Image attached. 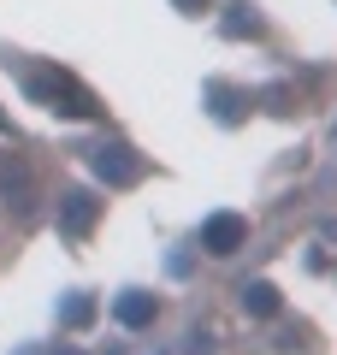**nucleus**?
Segmentation results:
<instances>
[{
	"label": "nucleus",
	"mask_w": 337,
	"mask_h": 355,
	"mask_svg": "<svg viewBox=\"0 0 337 355\" xmlns=\"http://www.w3.org/2000/svg\"><path fill=\"white\" fill-rule=\"evenodd\" d=\"M89 166H95L101 184H112V190H125V184H137L142 178V160L125 148V142H101L95 154H89Z\"/></svg>",
	"instance_id": "f03ea898"
},
{
	"label": "nucleus",
	"mask_w": 337,
	"mask_h": 355,
	"mask_svg": "<svg viewBox=\"0 0 337 355\" xmlns=\"http://www.w3.org/2000/svg\"><path fill=\"white\" fill-rule=\"evenodd\" d=\"M30 101H42L48 113H65V119H95V95H89L83 83H77L71 71H30Z\"/></svg>",
	"instance_id": "f257e3e1"
},
{
	"label": "nucleus",
	"mask_w": 337,
	"mask_h": 355,
	"mask_svg": "<svg viewBox=\"0 0 337 355\" xmlns=\"http://www.w3.org/2000/svg\"><path fill=\"white\" fill-rule=\"evenodd\" d=\"M112 314H119V326L137 331V326H148V320H154V296L148 291H125L119 302H112Z\"/></svg>",
	"instance_id": "39448f33"
},
{
	"label": "nucleus",
	"mask_w": 337,
	"mask_h": 355,
	"mask_svg": "<svg viewBox=\"0 0 337 355\" xmlns=\"http://www.w3.org/2000/svg\"><path fill=\"white\" fill-rule=\"evenodd\" d=\"M89 320H95V302H89L83 291H77V296H65V302H60V326H89Z\"/></svg>",
	"instance_id": "0eeeda50"
},
{
	"label": "nucleus",
	"mask_w": 337,
	"mask_h": 355,
	"mask_svg": "<svg viewBox=\"0 0 337 355\" xmlns=\"http://www.w3.org/2000/svg\"><path fill=\"white\" fill-rule=\"evenodd\" d=\"M254 30H261L254 6H231V18H225V36H254Z\"/></svg>",
	"instance_id": "6e6552de"
},
{
	"label": "nucleus",
	"mask_w": 337,
	"mask_h": 355,
	"mask_svg": "<svg viewBox=\"0 0 337 355\" xmlns=\"http://www.w3.org/2000/svg\"><path fill=\"white\" fill-rule=\"evenodd\" d=\"M237 302H243V314H254V320H266V314H278V291L266 279H254V284H243L237 291Z\"/></svg>",
	"instance_id": "423d86ee"
},
{
	"label": "nucleus",
	"mask_w": 337,
	"mask_h": 355,
	"mask_svg": "<svg viewBox=\"0 0 337 355\" xmlns=\"http://www.w3.org/2000/svg\"><path fill=\"white\" fill-rule=\"evenodd\" d=\"M95 214H101V202H95V196L71 190V196L60 202V231H65V237H83V231L95 225Z\"/></svg>",
	"instance_id": "20e7f679"
},
{
	"label": "nucleus",
	"mask_w": 337,
	"mask_h": 355,
	"mask_svg": "<svg viewBox=\"0 0 337 355\" xmlns=\"http://www.w3.org/2000/svg\"><path fill=\"white\" fill-rule=\"evenodd\" d=\"M172 6H184V12H201V6H213V0H172Z\"/></svg>",
	"instance_id": "9d476101"
},
{
	"label": "nucleus",
	"mask_w": 337,
	"mask_h": 355,
	"mask_svg": "<svg viewBox=\"0 0 337 355\" xmlns=\"http://www.w3.org/2000/svg\"><path fill=\"white\" fill-rule=\"evenodd\" d=\"M207 95H213V113H219L225 125H231V119H243V95H231V89H219V83H213Z\"/></svg>",
	"instance_id": "1a4fd4ad"
},
{
	"label": "nucleus",
	"mask_w": 337,
	"mask_h": 355,
	"mask_svg": "<svg viewBox=\"0 0 337 355\" xmlns=\"http://www.w3.org/2000/svg\"><path fill=\"white\" fill-rule=\"evenodd\" d=\"M243 243H249V219L243 214H213L207 225H201V249L207 254H237Z\"/></svg>",
	"instance_id": "7ed1b4c3"
}]
</instances>
